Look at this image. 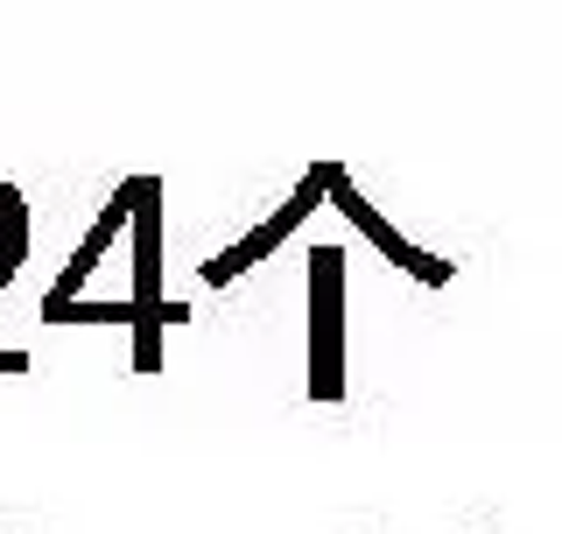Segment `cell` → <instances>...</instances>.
Returning a JSON list of instances; mask_svg holds the SVG:
<instances>
[{
    "mask_svg": "<svg viewBox=\"0 0 562 534\" xmlns=\"http://www.w3.org/2000/svg\"><path fill=\"white\" fill-rule=\"evenodd\" d=\"M338 302H345V254L338 246H310V401L345 394Z\"/></svg>",
    "mask_w": 562,
    "mask_h": 534,
    "instance_id": "obj_1",
    "label": "cell"
},
{
    "mask_svg": "<svg viewBox=\"0 0 562 534\" xmlns=\"http://www.w3.org/2000/svg\"><path fill=\"white\" fill-rule=\"evenodd\" d=\"M134 302L140 316H155V324H190L183 302L162 296V183L155 176H140V204H134Z\"/></svg>",
    "mask_w": 562,
    "mask_h": 534,
    "instance_id": "obj_2",
    "label": "cell"
},
{
    "mask_svg": "<svg viewBox=\"0 0 562 534\" xmlns=\"http://www.w3.org/2000/svg\"><path fill=\"white\" fill-rule=\"evenodd\" d=\"M134 204H140V176H127V183L113 190V204L99 211V225L85 233V246L70 254V267L57 275V289H49L43 302H70V296H85V281H92V267L105 260V246H113V233H127V225H134Z\"/></svg>",
    "mask_w": 562,
    "mask_h": 534,
    "instance_id": "obj_3",
    "label": "cell"
},
{
    "mask_svg": "<svg viewBox=\"0 0 562 534\" xmlns=\"http://www.w3.org/2000/svg\"><path fill=\"white\" fill-rule=\"evenodd\" d=\"M324 198H330V204H338V211H345V219H351V225H359V233H366V240H373V246H380V254H386V260H394V267H415V254H422V246H415V240H401V233H394V225H386V219H380V211H373V204H366V198H359V190H351V176H345L338 163H330V190H324Z\"/></svg>",
    "mask_w": 562,
    "mask_h": 534,
    "instance_id": "obj_4",
    "label": "cell"
},
{
    "mask_svg": "<svg viewBox=\"0 0 562 534\" xmlns=\"http://www.w3.org/2000/svg\"><path fill=\"white\" fill-rule=\"evenodd\" d=\"M281 240H289V225H281V219L254 225V233H246L239 246H225L218 260H204V281H211V289H225V281H233V275H246V267H254V260H268Z\"/></svg>",
    "mask_w": 562,
    "mask_h": 534,
    "instance_id": "obj_5",
    "label": "cell"
},
{
    "mask_svg": "<svg viewBox=\"0 0 562 534\" xmlns=\"http://www.w3.org/2000/svg\"><path fill=\"white\" fill-rule=\"evenodd\" d=\"M43 316L49 324H140V302H85V296H70V302H43Z\"/></svg>",
    "mask_w": 562,
    "mask_h": 534,
    "instance_id": "obj_6",
    "label": "cell"
},
{
    "mask_svg": "<svg viewBox=\"0 0 562 534\" xmlns=\"http://www.w3.org/2000/svg\"><path fill=\"white\" fill-rule=\"evenodd\" d=\"M162 331L169 324H155V316L134 324V372H162Z\"/></svg>",
    "mask_w": 562,
    "mask_h": 534,
    "instance_id": "obj_7",
    "label": "cell"
},
{
    "mask_svg": "<svg viewBox=\"0 0 562 534\" xmlns=\"http://www.w3.org/2000/svg\"><path fill=\"white\" fill-rule=\"evenodd\" d=\"M22 254H29V204H14V211H0V260L22 267Z\"/></svg>",
    "mask_w": 562,
    "mask_h": 534,
    "instance_id": "obj_8",
    "label": "cell"
},
{
    "mask_svg": "<svg viewBox=\"0 0 562 534\" xmlns=\"http://www.w3.org/2000/svg\"><path fill=\"white\" fill-rule=\"evenodd\" d=\"M408 275L422 281V289H450V275H457V267H450V260H436V254H415Z\"/></svg>",
    "mask_w": 562,
    "mask_h": 534,
    "instance_id": "obj_9",
    "label": "cell"
},
{
    "mask_svg": "<svg viewBox=\"0 0 562 534\" xmlns=\"http://www.w3.org/2000/svg\"><path fill=\"white\" fill-rule=\"evenodd\" d=\"M0 372H29V352H0Z\"/></svg>",
    "mask_w": 562,
    "mask_h": 534,
    "instance_id": "obj_10",
    "label": "cell"
},
{
    "mask_svg": "<svg viewBox=\"0 0 562 534\" xmlns=\"http://www.w3.org/2000/svg\"><path fill=\"white\" fill-rule=\"evenodd\" d=\"M14 204H22V190H14V183H0V211H14Z\"/></svg>",
    "mask_w": 562,
    "mask_h": 534,
    "instance_id": "obj_11",
    "label": "cell"
},
{
    "mask_svg": "<svg viewBox=\"0 0 562 534\" xmlns=\"http://www.w3.org/2000/svg\"><path fill=\"white\" fill-rule=\"evenodd\" d=\"M8 275H14V260H0V289H8Z\"/></svg>",
    "mask_w": 562,
    "mask_h": 534,
    "instance_id": "obj_12",
    "label": "cell"
}]
</instances>
